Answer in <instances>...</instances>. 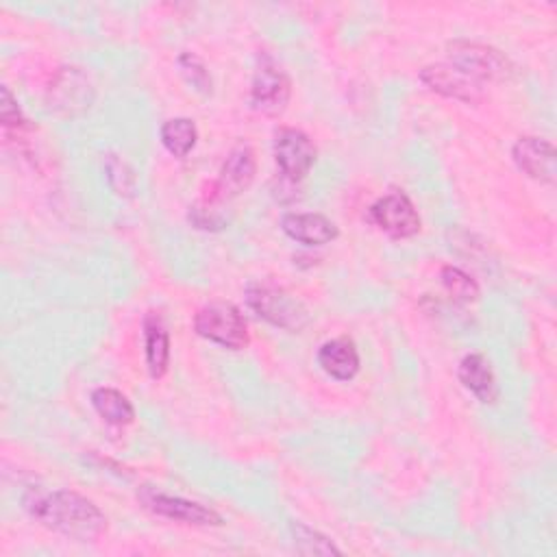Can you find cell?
I'll return each instance as SVG.
<instances>
[{
	"label": "cell",
	"mask_w": 557,
	"mask_h": 557,
	"mask_svg": "<svg viewBox=\"0 0 557 557\" xmlns=\"http://www.w3.org/2000/svg\"><path fill=\"white\" fill-rule=\"evenodd\" d=\"M22 503L33 520L78 542H94L107 529L100 507L74 490H28Z\"/></svg>",
	"instance_id": "6da1fadb"
},
{
	"label": "cell",
	"mask_w": 557,
	"mask_h": 557,
	"mask_svg": "<svg viewBox=\"0 0 557 557\" xmlns=\"http://www.w3.org/2000/svg\"><path fill=\"white\" fill-rule=\"evenodd\" d=\"M448 63L476 83H503L516 74V65L494 46L455 39L448 44Z\"/></svg>",
	"instance_id": "7a4b0ae2"
},
{
	"label": "cell",
	"mask_w": 557,
	"mask_h": 557,
	"mask_svg": "<svg viewBox=\"0 0 557 557\" xmlns=\"http://www.w3.org/2000/svg\"><path fill=\"white\" fill-rule=\"evenodd\" d=\"M248 307L265 322L283 331H300L309 322L305 305L274 283H252L246 289Z\"/></svg>",
	"instance_id": "3957f363"
},
{
	"label": "cell",
	"mask_w": 557,
	"mask_h": 557,
	"mask_svg": "<svg viewBox=\"0 0 557 557\" xmlns=\"http://www.w3.org/2000/svg\"><path fill=\"white\" fill-rule=\"evenodd\" d=\"M194 331L228 350H242L248 346V324L242 311L231 302H209L194 315Z\"/></svg>",
	"instance_id": "277c9868"
},
{
	"label": "cell",
	"mask_w": 557,
	"mask_h": 557,
	"mask_svg": "<svg viewBox=\"0 0 557 557\" xmlns=\"http://www.w3.org/2000/svg\"><path fill=\"white\" fill-rule=\"evenodd\" d=\"M96 89L89 76L74 65L59 67L48 85L46 104L61 117H76L85 113L94 102Z\"/></svg>",
	"instance_id": "5b68a950"
},
{
	"label": "cell",
	"mask_w": 557,
	"mask_h": 557,
	"mask_svg": "<svg viewBox=\"0 0 557 557\" xmlns=\"http://www.w3.org/2000/svg\"><path fill=\"white\" fill-rule=\"evenodd\" d=\"M292 96V81L285 70L268 54L261 52L250 85V104L263 115H281Z\"/></svg>",
	"instance_id": "8992f818"
},
{
	"label": "cell",
	"mask_w": 557,
	"mask_h": 557,
	"mask_svg": "<svg viewBox=\"0 0 557 557\" xmlns=\"http://www.w3.org/2000/svg\"><path fill=\"white\" fill-rule=\"evenodd\" d=\"M137 498L148 511H152L161 518H168V520H176V522L194 524V527H220L222 524V516L215 509H211L202 503H196V500H187L183 496L157 492L148 485L137 492Z\"/></svg>",
	"instance_id": "52a82bcc"
},
{
	"label": "cell",
	"mask_w": 557,
	"mask_h": 557,
	"mask_svg": "<svg viewBox=\"0 0 557 557\" xmlns=\"http://www.w3.org/2000/svg\"><path fill=\"white\" fill-rule=\"evenodd\" d=\"M368 220L392 239H407L420 231V215L409 196L400 189H394L370 205Z\"/></svg>",
	"instance_id": "ba28073f"
},
{
	"label": "cell",
	"mask_w": 557,
	"mask_h": 557,
	"mask_svg": "<svg viewBox=\"0 0 557 557\" xmlns=\"http://www.w3.org/2000/svg\"><path fill=\"white\" fill-rule=\"evenodd\" d=\"M274 161L289 183L302 181L315 163V146L300 128L283 126L274 133Z\"/></svg>",
	"instance_id": "9c48e42d"
},
{
	"label": "cell",
	"mask_w": 557,
	"mask_h": 557,
	"mask_svg": "<svg viewBox=\"0 0 557 557\" xmlns=\"http://www.w3.org/2000/svg\"><path fill=\"white\" fill-rule=\"evenodd\" d=\"M257 172V159L248 144H237L224 159L218 178L211 183L207 202H222L239 196L252 183Z\"/></svg>",
	"instance_id": "30bf717a"
},
{
	"label": "cell",
	"mask_w": 557,
	"mask_h": 557,
	"mask_svg": "<svg viewBox=\"0 0 557 557\" xmlns=\"http://www.w3.org/2000/svg\"><path fill=\"white\" fill-rule=\"evenodd\" d=\"M420 81L426 89L466 104H479L485 98L483 85L450 63H431L422 67Z\"/></svg>",
	"instance_id": "8fae6325"
},
{
	"label": "cell",
	"mask_w": 557,
	"mask_h": 557,
	"mask_svg": "<svg viewBox=\"0 0 557 557\" xmlns=\"http://www.w3.org/2000/svg\"><path fill=\"white\" fill-rule=\"evenodd\" d=\"M511 157L520 172H524L529 178L540 181L544 185H553L557 178V152L555 146L548 139L542 137H520L513 148Z\"/></svg>",
	"instance_id": "7c38bea8"
},
{
	"label": "cell",
	"mask_w": 557,
	"mask_h": 557,
	"mask_svg": "<svg viewBox=\"0 0 557 557\" xmlns=\"http://www.w3.org/2000/svg\"><path fill=\"white\" fill-rule=\"evenodd\" d=\"M281 228L287 237L305 246H324L339 235L335 222L322 213H285Z\"/></svg>",
	"instance_id": "4fadbf2b"
},
{
	"label": "cell",
	"mask_w": 557,
	"mask_h": 557,
	"mask_svg": "<svg viewBox=\"0 0 557 557\" xmlns=\"http://www.w3.org/2000/svg\"><path fill=\"white\" fill-rule=\"evenodd\" d=\"M318 366L335 381H350L361 366L359 350L350 337H333L320 346Z\"/></svg>",
	"instance_id": "5bb4252c"
},
{
	"label": "cell",
	"mask_w": 557,
	"mask_h": 557,
	"mask_svg": "<svg viewBox=\"0 0 557 557\" xmlns=\"http://www.w3.org/2000/svg\"><path fill=\"white\" fill-rule=\"evenodd\" d=\"M459 381L481 403H494L498 398V385L490 361L481 352H470L459 361Z\"/></svg>",
	"instance_id": "9a60e30c"
},
{
	"label": "cell",
	"mask_w": 557,
	"mask_h": 557,
	"mask_svg": "<svg viewBox=\"0 0 557 557\" xmlns=\"http://www.w3.org/2000/svg\"><path fill=\"white\" fill-rule=\"evenodd\" d=\"M144 352L146 368L152 379H161L170 366V335L163 320L150 311L144 318Z\"/></svg>",
	"instance_id": "2e32d148"
},
{
	"label": "cell",
	"mask_w": 557,
	"mask_h": 557,
	"mask_svg": "<svg viewBox=\"0 0 557 557\" xmlns=\"http://www.w3.org/2000/svg\"><path fill=\"white\" fill-rule=\"evenodd\" d=\"M91 407L111 426H126L135 420L133 403L113 387H98L91 392Z\"/></svg>",
	"instance_id": "e0dca14e"
},
{
	"label": "cell",
	"mask_w": 557,
	"mask_h": 557,
	"mask_svg": "<svg viewBox=\"0 0 557 557\" xmlns=\"http://www.w3.org/2000/svg\"><path fill=\"white\" fill-rule=\"evenodd\" d=\"M159 135H161L163 148L176 159L187 157L198 141V128L189 117H172L163 122Z\"/></svg>",
	"instance_id": "ac0fdd59"
},
{
	"label": "cell",
	"mask_w": 557,
	"mask_h": 557,
	"mask_svg": "<svg viewBox=\"0 0 557 557\" xmlns=\"http://www.w3.org/2000/svg\"><path fill=\"white\" fill-rule=\"evenodd\" d=\"M440 278H442V285L446 289V294L455 300V302H461V305H468V302H474L479 298V285L476 281L463 272L461 268L457 265H444L442 272H440Z\"/></svg>",
	"instance_id": "d6986e66"
},
{
	"label": "cell",
	"mask_w": 557,
	"mask_h": 557,
	"mask_svg": "<svg viewBox=\"0 0 557 557\" xmlns=\"http://www.w3.org/2000/svg\"><path fill=\"white\" fill-rule=\"evenodd\" d=\"M292 537L294 546L302 555H342V550L322 533L315 529L302 524V522H292Z\"/></svg>",
	"instance_id": "ffe728a7"
},
{
	"label": "cell",
	"mask_w": 557,
	"mask_h": 557,
	"mask_svg": "<svg viewBox=\"0 0 557 557\" xmlns=\"http://www.w3.org/2000/svg\"><path fill=\"white\" fill-rule=\"evenodd\" d=\"M104 174H107V181H109L111 189L117 196H133L135 174H133L131 165L124 159H120L117 154H107L104 157Z\"/></svg>",
	"instance_id": "44dd1931"
},
{
	"label": "cell",
	"mask_w": 557,
	"mask_h": 557,
	"mask_svg": "<svg viewBox=\"0 0 557 557\" xmlns=\"http://www.w3.org/2000/svg\"><path fill=\"white\" fill-rule=\"evenodd\" d=\"M178 70L183 74V78L200 94H211V74L205 65V61L200 57H196L194 52H183L178 57Z\"/></svg>",
	"instance_id": "7402d4cb"
},
{
	"label": "cell",
	"mask_w": 557,
	"mask_h": 557,
	"mask_svg": "<svg viewBox=\"0 0 557 557\" xmlns=\"http://www.w3.org/2000/svg\"><path fill=\"white\" fill-rule=\"evenodd\" d=\"M0 96H2V100H0V120H2L4 133L9 135L11 131H15V133L20 135L22 131H28L30 124H28V120L22 115V111H20V107H17V100L13 98V94L9 91L7 85L0 87Z\"/></svg>",
	"instance_id": "603a6c76"
}]
</instances>
